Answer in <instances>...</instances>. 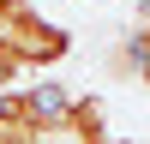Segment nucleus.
Returning a JSON list of instances; mask_svg holds the SVG:
<instances>
[{
    "instance_id": "nucleus-3",
    "label": "nucleus",
    "mask_w": 150,
    "mask_h": 144,
    "mask_svg": "<svg viewBox=\"0 0 150 144\" xmlns=\"http://www.w3.org/2000/svg\"><path fill=\"white\" fill-rule=\"evenodd\" d=\"M12 6H18V0H0V24H6V18H12Z\"/></svg>"
},
{
    "instance_id": "nucleus-2",
    "label": "nucleus",
    "mask_w": 150,
    "mask_h": 144,
    "mask_svg": "<svg viewBox=\"0 0 150 144\" xmlns=\"http://www.w3.org/2000/svg\"><path fill=\"white\" fill-rule=\"evenodd\" d=\"M120 66H126L138 84H150V12L138 18V30L126 36V48H120Z\"/></svg>"
},
{
    "instance_id": "nucleus-1",
    "label": "nucleus",
    "mask_w": 150,
    "mask_h": 144,
    "mask_svg": "<svg viewBox=\"0 0 150 144\" xmlns=\"http://www.w3.org/2000/svg\"><path fill=\"white\" fill-rule=\"evenodd\" d=\"M0 42L18 54L24 72H48V66H60V60L72 54V30H66V24H54L48 12H36L30 0L12 6V18L0 24Z\"/></svg>"
}]
</instances>
